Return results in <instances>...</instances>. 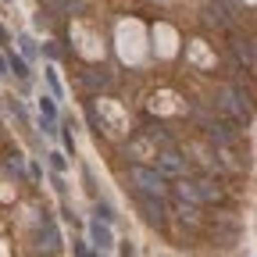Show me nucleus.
Masks as SVG:
<instances>
[{
  "label": "nucleus",
  "mask_w": 257,
  "mask_h": 257,
  "mask_svg": "<svg viewBox=\"0 0 257 257\" xmlns=\"http://www.w3.org/2000/svg\"><path fill=\"white\" fill-rule=\"evenodd\" d=\"M118 253H121V257H133L136 250H133V243H121V250H118Z\"/></svg>",
  "instance_id": "obj_22"
},
{
  "label": "nucleus",
  "mask_w": 257,
  "mask_h": 257,
  "mask_svg": "<svg viewBox=\"0 0 257 257\" xmlns=\"http://www.w3.org/2000/svg\"><path fill=\"white\" fill-rule=\"evenodd\" d=\"M172 193L179 200H186V204H200V193H197V182H186V179H179L175 186H172Z\"/></svg>",
  "instance_id": "obj_8"
},
{
  "label": "nucleus",
  "mask_w": 257,
  "mask_h": 257,
  "mask_svg": "<svg viewBox=\"0 0 257 257\" xmlns=\"http://www.w3.org/2000/svg\"><path fill=\"white\" fill-rule=\"evenodd\" d=\"M197 193H200V204H221V200H225V189H221L211 175H200V179H197Z\"/></svg>",
  "instance_id": "obj_7"
},
{
  "label": "nucleus",
  "mask_w": 257,
  "mask_h": 257,
  "mask_svg": "<svg viewBox=\"0 0 257 257\" xmlns=\"http://www.w3.org/2000/svg\"><path fill=\"white\" fill-rule=\"evenodd\" d=\"M47 157H50V168H54V172H64V168H68L64 154H57V150H54V154H47Z\"/></svg>",
  "instance_id": "obj_18"
},
{
  "label": "nucleus",
  "mask_w": 257,
  "mask_h": 257,
  "mask_svg": "<svg viewBox=\"0 0 257 257\" xmlns=\"http://www.w3.org/2000/svg\"><path fill=\"white\" fill-rule=\"evenodd\" d=\"M214 111H221V118H229V121H250V107L239 100V93H236V86H221L218 93H214Z\"/></svg>",
  "instance_id": "obj_2"
},
{
  "label": "nucleus",
  "mask_w": 257,
  "mask_h": 257,
  "mask_svg": "<svg viewBox=\"0 0 257 257\" xmlns=\"http://www.w3.org/2000/svg\"><path fill=\"white\" fill-rule=\"evenodd\" d=\"M8 168H11L15 175H22V172H25V168H22V157H18V154H11V161H8Z\"/></svg>",
  "instance_id": "obj_20"
},
{
  "label": "nucleus",
  "mask_w": 257,
  "mask_h": 257,
  "mask_svg": "<svg viewBox=\"0 0 257 257\" xmlns=\"http://www.w3.org/2000/svg\"><path fill=\"white\" fill-rule=\"evenodd\" d=\"M86 118H89V125H93V133H96V136H100V133H104V121H100V118H96V107H93V104L86 107Z\"/></svg>",
  "instance_id": "obj_16"
},
{
  "label": "nucleus",
  "mask_w": 257,
  "mask_h": 257,
  "mask_svg": "<svg viewBox=\"0 0 257 257\" xmlns=\"http://www.w3.org/2000/svg\"><path fill=\"white\" fill-rule=\"evenodd\" d=\"M93 211H96V218H100V221H107V225L118 218V214H114V207H111V204H104V200H96V207H93Z\"/></svg>",
  "instance_id": "obj_14"
},
{
  "label": "nucleus",
  "mask_w": 257,
  "mask_h": 257,
  "mask_svg": "<svg viewBox=\"0 0 257 257\" xmlns=\"http://www.w3.org/2000/svg\"><path fill=\"white\" fill-rule=\"evenodd\" d=\"M36 239H40V250L43 253H57L61 250V236H57V225H54V218L43 211V218H40V232H36Z\"/></svg>",
  "instance_id": "obj_4"
},
{
  "label": "nucleus",
  "mask_w": 257,
  "mask_h": 257,
  "mask_svg": "<svg viewBox=\"0 0 257 257\" xmlns=\"http://www.w3.org/2000/svg\"><path fill=\"white\" fill-rule=\"evenodd\" d=\"M214 221H218V236H221V243H225V246H232V243L239 239V229H236L232 221H225V218H214Z\"/></svg>",
  "instance_id": "obj_11"
},
{
  "label": "nucleus",
  "mask_w": 257,
  "mask_h": 257,
  "mask_svg": "<svg viewBox=\"0 0 257 257\" xmlns=\"http://www.w3.org/2000/svg\"><path fill=\"white\" fill-rule=\"evenodd\" d=\"M147 136H150V140H154L161 150H172V147H175V140L165 133V125H147Z\"/></svg>",
  "instance_id": "obj_10"
},
{
  "label": "nucleus",
  "mask_w": 257,
  "mask_h": 257,
  "mask_svg": "<svg viewBox=\"0 0 257 257\" xmlns=\"http://www.w3.org/2000/svg\"><path fill=\"white\" fill-rule=\"evenodd\" d=\"M157 168L165 172V175H186V157L179 154V147H172V150H161L157 154Z\"/></svg>",
  "instance_id": "obj_5"
},
{
  "label": "nucleus",
  "mask_w": 257,
  "mask_h": 257,
  "mask_svg": "<svg viewBox=\"0 0 257 257\" xmlns=\"http://www.w3.org/2000/svg\"><path fill=\"white\" fill-rule=\"evenodd\" d=\"M128 179L136 182L140 193H157V197H165V193L172 189V186H168V175L161 172L157 165H154V168H147V165H128Z\"/></svg>",
  "instance_id": "obj_1"
},
{
  "label": "nucleus",
  "mask_w": 257,
  "mask_h": 257,
  "mask_svg": "<svg viewBox=\"0 0 257 257\" xmlns=\"http://www.w3.org/2000/svg\"><path fill=\"white\" fill-rule=\"evenodd\" d=\"M4 4H11V0H4Z\"/></svg>",
  "instance_id": "obj_24"
},
{
  "label": "nucleus",
  "mask_w": 257,
  "mask_h": 257,
  "mask_svg": "<svg viewBox=\"0 0 257 257\" xmlns=\"http://www.w3.org/2000/svg\"><path fill=\"white\" fill-rule=\"evenodd\" d=\"M82 82H86L89 89H104V86H107V72H96V68H86V72H82Z\"/></svg>",
  "instance_id": "obj_12"
},
{
  "label": "nucleus",
  "mask_w": 257,
  "mask_h": 257,
  "mask_svg": "<svg viewBox=\"0 0 257 257\" xmlns=\"http://www.w3.org/2000/svg\"><path fill=\"white\" fill-rule=\"evenodd\" d=\"M136 204L143 211V218L150 225H157V229H165L168 225V207H165V197H157V193H140L136 189Z\"/></svg>",
  "instance_id": "obj_3"
},
{
  "label": "nucleus",
  "mask_w": 257,
  "mask_h": 257,
  "mask_svg": "<svg viewBox=\"0 0 257 257\" xmlns=\"http://www.w3.org/2000/svg\"><path fill=\"white\" fill-rule=\"evenodd\" d=\"M89 243H93L96 250H111V246H114L111 225H107V221H100V218H93V221H89Z\"/></svg>",
  "instance_id": "obj_6"
},
{
  "label": "nucleus",
  "mask_w": 257,
  "mask_h": 257,
  "mask_svg": "<svg viewBox=\"0 0 257 257\" xmlns=\"http://www.w3.org/2000/svg\"><path fill=\"white\" fill-rule=\"evenodd\" d=\"M8 61H11V72H15V75H18L22 82H29V79H32V72H29V64H25V57H15V54H11Z\"/></svg>",
  "instance_id": "obj_13"
},
{
  "label": "nucleus",
  "mask_w": 257,
  "mask_h": 257,
  "mask_svg": "<svg viewBox=\"0 0 257 257\" xmlns=\"http://www.w3.org/2000/svg\"><path fill=\"white\" fill-rule=\"evenodd\" d=\"M40 128H43V136H50V140L57 136V121H54V118H43V114H40Z\"/></svg>",
  "instance_id": "obj_17"
},
{
  "label": "nucleus",
  "mask_w": 257,
  "mask_h": 257,
  "mask_svg": "<svg viewBox=\"0 0 257 257\" xmlns=\"http://www.w3.org/2000/svg\"><path fill=\"white\" fill-rule=\"evenodd\" d=\"M0 43H8V32H4V25H0Z\"/></svg>",
  "instance_id": "obj_23"
},
{
  "label": "nucleus",
  "mask_w": 257,
  "mask_h": 257,
  "mask_svg": "<svg viewBox=\"0 0 257 257\" xmlns=\"http://www.w3.org/2000/svg\"><path fill=\"white\" fill-rule=\"evenodd\" d=\"M47 8H54V11H61V15H79V11H86V0H43Z\"/></svg>",
  "instance_id": "obj_9"
},
{
  "label": "nucleus",
  "mask_w": 257,
  "mask_h": 257,
  "mask_svg": "<svg viewBox=\"0 0 257 257\" xmlns=\"http://www.w3.org/2000/svg\"><path fill=\"white\" fill-rule=\"evenodd\" d=\"M18 43H22V54L25 57H36V43H32V36H18Z\"/></svg>",
  "instance_id": "obj_19"
},
{
  "label": "nucleus",
  "mask_w": 257,
  "mask_h": 257,
  "mask_svg": "<svg viewBox=\"0 0 257 257\" xmlns=\"http://www.w3.org/2000/svg\"><path fill=\"white\" fill-rule=\"evenodd\" d=\"M47 82H50V89H54V96H61V82H57V75H54V72H47Z\"/></svg>",
  "instance_id": "obj_21"
},
{
  "label": "nucleus",
  "mask_w": 257,
  "mask_h": 257,
  "mask_svg": "<svg viewBox=\"0 0 257 257\" xmlns=\"http://www.w3.org/2000/svg\"><path fill=\"white\" fill-rule=\"evenodd\" d=\"M40 114L57 121V104H54V96H40Z\"/></svg>",
  "instance_id": "obj_15"
}]
</instances>
